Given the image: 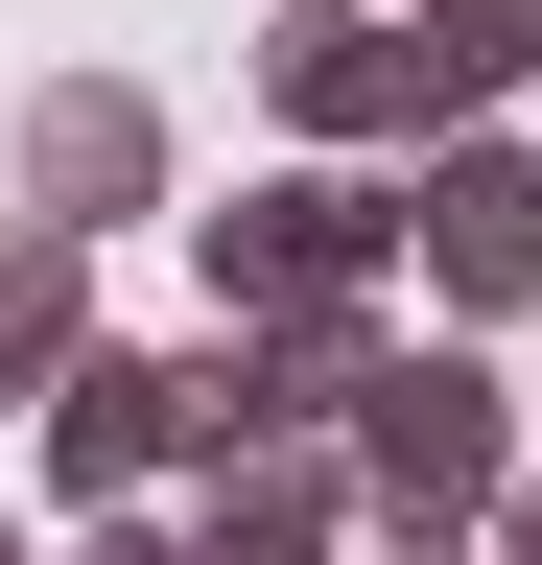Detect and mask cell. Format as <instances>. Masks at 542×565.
<instances>
[{
    "mask_svg": "<svg viewBox=\"0 0 542 565\" xmlns=\"http://www.w3.org/2000/svg\"><path fill=\"white\" fill-rule=\"evenodd\" d=\"M72 353H95V259L47 236V212H0V424H47Z\"/></svg>",
    "mask_w": 542,
    "mask_h": 565,
    "instance_id": "obj_8",
    "label": "cell"
},
{
    "mask_svg": "<svg viewBox=\"0 0 542 565\" xmlns=\"http://www.w3.org/2000/svg\"><path fill=\"white\" fill-rule=\"evenodd\" d=\"M401 24H425V95H448V141H471V118L542 71V0H401Z\"/></svg>",
    "mask_w": 542,
    "mask_h": 565,
    "instance_id": "obj_9",
    "label": "cell"
},
{
    "mask_svg": "<svg viewBox=\"0 0 542 565\" xmlns=\"http://www.w3.org/2000/svg\"><path fill=\"white\" fill-rule=\"evenodd\" d=\"M236 448V353H72V377H47V494H72V519H142V471H213Z\"/></svg>",
    "mask_w": 542,
    "mask_h": 565,
    "instance_id": "obj_3",
    "label": "cell"
},
{
    "mask_svg": "<svg viewBox=\"0 0 542 565\" xmlns=\"http://www.w3.org/2000/svg\"><path fill=\"white\" fill-rule=\"evenodd\" d=\"M0 565H24V519H0Z\"/></svg>",
    "mask_w": 542,
    "mask_h": 565,
    "instance_id": "obj_14",
    "label": "cell"
},
{
    "mask_svg": "<svg viewBox=\"0 0 542 565\" xmlns=\"http://www.w3.org/2000/svg\"><path fill=\"white\" fill-rule=\"evenodd\" d=\"M354 519H378V542H496V519H519V401H496V353L401 330V377H378V424H354Z\"/></svg>",
    "mask_w": 542,
    "mask_h": 565,
    "instance_id": "obj_1",
    "label": "cell"
},
{
    "mask_svg": "<svg viewBox=\"0 0 542 565\" xmlns=\"http://www.w3.org/2000/svg\"><path fill=\"white\" fill-rule=\"evenodd\" d=\"M72 565H189V519H72Z\"/></svg>",
    "mask_w": 542,
    "mask_h": 565,
    "instance_id": "obj_10",
    "label": "cell"
},
{
    "mask_svg": "<svg viewBox=\"0 0 542 565\" xmlns=\"http://www.w3.org/2000/svg\"><path fill=\"white\" fill-rule=\"evenodd\" d=\"M401 282H425V330H496V307H542V166H519L496 118L401 166Z\"/></svg>",
    "mask_w": 542,
    "mask_h": 565,
    "instance_id": "obj_4",
    "label": "cell"
},
{
    "mask_svg": "<svg viewBox=\"0 0 542 565\" xmlns=\"http://www.w3.org/2000/svg\"><path fill=\"white\" fill-rule=\"evenodd\" d=\"M378 565H496V542H378Z\"/></svg>",
    "mask_w": 542,
    "mask_h": 565,
    "instance_id": "obj_13",
    "label": "cell"
},
{
    "mask_svg": "<svg viewBox=\"0 0 542 565\" xmlns=\"http://www.w3.org/2000/svg\"><path fill=\"white\" fill-rule=\"evenodd\" d=\"M24 212H47L72 259L166 212V95H142V71H47V95H24Z\"/></svg>",
    "mask_w": 542,
    "mask_h": 565,
    "instance_id": "obj_5",
    "label": "cell"
},
{
    "mask_svg": "<svg viewBox=\"0 0 542 565\" xmlns=\"http://www.w3.org/2000/svg\"><path fill=\"white\" fill-rule=\"evenodd\" d=\"M259 71H284L307 166H354V141H448V95H425V24H284Z\"/></svg>",
    "mask_w": 542,
    "mask_h": 565,
    "instance_id": "obj_7",
    "label": "cell"
},
{
    "mask_svg": "<svg viewBox=\"0 0 542 565\" xmlns=\"http://www.w3.org/2000/svg\"><path fill=\"white\" fill-rule=\"evenodd\" d=\"M284 24H401V0H284Z\"/></svg>",
    "mask_w": 542,
    "mask_h": 565,
    "instance_id": "obj_12",
    "label": "cell"
},
{
    "mask_svg": "<svg viewBox=\"0 0 542 565\" xmlns=\"http://www.w3.org/2000/svg\"><path fill=\"white\" fill-rule=\"evenodd\" d=\"M189 259H213V330H284V307H401V189H378V166H284V189L189 212Z\"/></svg>",
    "mask_w": 542,
    "mask_h": 565,
    "instance_id": "obj_2",
    "label": "cell"
},
{
    "mask_svg": "<svg viewBox=\"0 0 542 565\" xmlns=\"http://www.w3.org/2000/svg\"><path fill=\"white\" fill-rule=\"evenodd\" d=\"M189 565H378L354 448H213V494H189Z\"/></svg>",
    "mask_w": 542,
    "mask_h": 565,
    "instance_id": "obj_6",
    "label": "cell"
},
{
    "mask_svg": "<svg viewBox=\"0 0 542 565\" xmlns=\"http://www.w3.org/2000/svg\"><path fill=\"white\" fill-rule=\"evenodd\" d=\"M496 565H542V471H519V519H496Z\"/></svg>",
    "mask_w": 542,
    "mask_h": 565,
    "instance_id": "obj_11",
    "label": "cell"
}]
</instances>
